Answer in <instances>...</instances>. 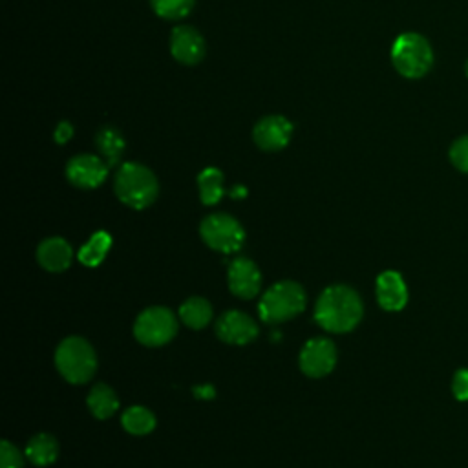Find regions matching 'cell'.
I'll return each instance as SVG.
<instances>
[{"label": "cell", "instance_id": "cell-1", "mask_svg": "<svg viewBox=\"0 0 468 468\" xmlns=\"http://www.w3.org/2000/svg\"><path fill=\"white\" fill-rule=\"evenodd\" d=\"M362 300L347 285H331L316 300L314 320L329 333H347L362 320Z\"/></svg>", "mask_w": 468, "mask_h": 468}, {"label": "cell", "instance_id": "cell-2", "mask_svg": "<svg viewBox=\"0 0 468 468\" xmlns=\"http://www.w3.org/2000/svg\"><path fill=\"white\" fill-rule=\"evenodd\" d=\"M117 197L132 207V208H146L150 207L159 192L157 179L154 172L141 165V163H122L115 174V183H113Z\"/></svg>", "mask_w": 468, "mask_h": 468}, {"label": "cell", "instance_id": "cell-3", "mask_svg": "<svg viewBox=\"0 0 468 468\" xmlns=\"http://www.w3.org/2000/svg\"><path fill=\"white\" fill-rule=\"evenodd\" d=\"M305 300L307 296L300 283L291 280L278 282L263 292L258 303L260 318L265 324L287 322L305 309Z\"/></svg>", "mask_w": 468, "mask_h": 468}, {"label": "cell", "instance_id": "cell-4", "mask_svg": "<svg viewBox=\"0 0 468 468\" xmlns=\"http://www.w3.org/2000/svg\"><path fill=\"white\" fill-rule=\"evenodd\" d=\"M393 68L406 79L424 77L433 64L430 42L419 33H402L391 46Z\"/></svg>", "mask_w": 468, "mask_h": 468}, {"label": "cell", "instance_id": "cell-5", "mask_svg": "<svg viewBox=\"0 0 468 468\" xmlns=\"http://www.w3.org/2000/svg\"><path fill=\"white\" fill-rule=\"evenodd\" d=\"M55 366L68 382L84 384L97 369L95 351L88 340L80 336H68L55 351Z\"/></svg>", "mask_w": 468, "mask_h": 468}, {"label": "cell", "instance_id": "cell-6", "mask_svg": "<svg viewBox=\"0 0 468 468\" xmlns=\"http://www.w3.org/2000/svg\"><path fill=\"white\" fill-rule=\"evenodd\" d=\"M199 234L210 249L223 254L238 252L245 241V230L239 221L223 212L207 216L199 225Z\"/></svg>", "mask_w": 468, "mask_h": 468}, {"label": "cell", "instance_id": "cell-7", "mask_svg": "<svg viewBox=\"0 0 468 468\" xmlns=\"http://www.w3.org/2000/svg\"><path fill=\"white\" fill-rule=\"evenodd\" d=\"M177 333L176 314L166 307H148L144 309L133 324L135 338L150 347L168 344Z\"/></svg>", "mask_w": 468, "mask_h": 468}, {"label": "cell", "instance_id": "cell-8", "mask_svg": "<svg viewBox=\"0 0 468 468\" xmlns=\"http://www.w3.org/2000/svg\"><path fill=\"white\" fill-rule=\"evenodd\" d=\"M300 369L313 378L324 377L333 371L336 364V347L329 338H311L300 351Z\"/></svg>", "mask_w": 468, "mask_h": 468}, {"label": "cell", "instance_id": "cell-9", "mask_svg": "<svg viewBox=\"0 0 468 468\" xmlns=\"http://www.w3.org/2000/svg\"><path fill=\"white\" fill-rule=\"evenodd\" d=\"M108 163L93 154H79L66 165V177L79 188H95L108 176Z\"/></svg>", "mask_w": 468, "mask_h": 468}, {"label": "cell", "instance_id": "cell-10", "mask_svg": "<svg viewBox=\"0 0 468 468\" xmlns=\"http://www.w3.org/2000/svg\"><path fill=\"white\" fill-rule=\"evenodd\" d=\"M292 135V124L283 115H265L252 130V139L265 152H278L287 146Z\"/></svg>", "mask_w": 468, "mask_h": 468}, {"label": "cell", "instance_id": "cell-11", "mask_svg": "<svg viewBox=\"0 0 468 468\" xmlns=\"http://www.w3.org/2000/svg\"><path fill=\"white\" fill-rule=\"evenodd\" d=\"M205 38L192 26H176L170 33V53L172 57L185 64L194 66L205 57Z\"/></svg>", "mask_w": 468, "mask_h": 468}, {"label": "cell", "instance_id": "cell-12", "mask_svg": "<svg viewBox=\"0 0 468 468\" xmlns=\"http://www.w3.org/2000/svg\"><path fill=\"white\" fill-rule=\"evenodd\" d=\"M261 274L256 263L245 256H238L229 265V289L238 298L249 300L260 292Z\"/></svg>", "mask_w": 468, "mask_h": 468}, {"label": "cell", "instance_id": "cell-13", "mask_svg": "<svg viewBox=\"0 0 468 468\" xmlns=\"http://www.w3.org/2000/svg\"><path fill=\"white\" fill-rule=\"evenodd\" d=\"M216 335L225 344L245 346L258 336V325L241 311H227L216 324Z\"/></svg>", "mask_w": 468, "mask_h": 468}, {"label": "cell", "instance_id": "cell-14", "mask_svg": "<svg viewBox=\"0 0 468 468\" xmlns=\"http://www.w3.org/2000/svg\"><path fill=\"white\" fill-rule=\"evenodd\" d=\"M377 300L386 311H400L406 305L408 289L399 272L384 271L377 278Z\"/></svg>", "mask_w": 468, "mask_h": 468}, {"label": "cell", "instance_id": "cell-15", "mask_svg": "<svg viewBox=\"0 0 468 468\" xmlns=\"http://www.w3.org/2000/svg\"><path fill=\"white\" fill-rule=\"evenodd\" d=\"M38 263L49 272H62L71 265L73 250L64 238H48L37 249Z\"/></svg>", "mask_w": 468, "mask_h": 468}, {"label": "cell", "instance_id": "cell-16", "mask_svg": "<svg viewBox=\"0 0 468 468\" xmlns=\"http://www.w3.org/2000/svg\"><path fill=\"white\" fill-rule=\"evenodd\" d=\"M26 455L33 464L48 466V464L55 463V459L58 455V442L49 433H37L35 437L29 439V442L26 446Z\"/></svg>", "mask_w": 468, "mask_h": 468}, {"label": "cell", "instance_id": "cell-17", "mask_svg": "<svg viewBox=\"0 0 468 468\" xmlns=\"http://www.w3.org/2000/svg\"><path fill=\"white\" fill-rule=\"evenodd\" d=\"M95 143H97V148L99 152L102 154V157L106 159L108 166H115L119 161H121V155L124 152V137L122 133L113 128V126H104L97 132V137H95Z\"/></svg>", "mask_w": 468, "mask_h": 468}, {"label": "cell", "instance_id": "cell-18", "mask_svg": "<svg viewBox=\"0 0 468 468\" xmlns=\"http://www.w3.org/2000/svg\"><path fill=\"white\" fill-rule=\"evenodd\" d=\"M88 408L93 413V417L97 419H108L112 417L117 408H119V399L115 395V391L106 386V384H97L91 388V391L88 393Z\"/></svg>", "mask_w": 468, "mask_h": 468}, {"label": "cell", "instance_id": "cell-19", "mask_svg": "<svg viewBox=\"0 0 468 468\" xmlns=\"http://www.w3.org/2000/svg\"><path fill=\"white\" fill-rule=\"evenodd\" d=\"M199 199L203 205H216L223 197V174L216 166H207L197 176Z\"/></svg>", "mask_w": 468, "mask_h": 468}, {"label": "cell", "instance_id": "cell-20", "mask_svg": "<svg viewBox=\"0 0 468 468\" xmlns=\"http://www.w3.org/2000/svg\"><path fill=\"white\" fill-rule=\"evenodd\" d=\"M179 318L185 322V325L192 329H201L210 322L212 307L205 298L192 296L181 303Z\"/></svg>", "mask_w": 468, "mask_h": 468}, {"label": "cell", "instance_id": "cell-21", "mask_svg": "<svg viewBox=\"0 0 468 468\" xmlns=\"http://www.w3.org/2000/svg\"><path fill=\"white\" fill-rule=\"evenodd\" d=\"M110 247H112V236L104 230H99L88 239V243L80 247L77 258L86 267H97L106 258Z\"/></svg>", "mask_w": 468, "mask_h": 468}, {"label": "cell", "instance_id": "cell-22", "mask_svg": "<svg viewBox=\"0 0 468 468\" xmlns=\"http://www.w3.org/2000/svg\"><path fill=\"white\" fill-rule=\"evenodd\" d=\"M122 428L132 435H146L155 428V417L143 406L128 408L121 417Z\"/></svg>", "mask_w": 468, "mask_h": 468}, {"label": "cell", "instance_id": "cell-23", "mask_svg": "<svg viewBox=\"0 0 468 468\" xmlns=\"http://www.w3.org/2000/svg\"><path fill=\"white\" fill-rule=\"evenodd\" d=\"M154 13L166 20H179L190 13L194 0H150Z\"/></svg>", "mask_w": 468, "mask_h": 468}, {"label": "cell", "instance_id": "cell-24", "mask_svg": "<svg viewBox=\"0 0 468 468\" xmlns=\"http://www.w3.org/2000/svg\"><path fill=\"white\" fill-rule=\"evenodd\" d=\"M450 161L457 170L468 174V135L459 137L450 146Z\"/></svg>", "mask_w": 468, "mask_h": 468}, {"label": "cell", "instance_id": "cell-25", "mask_svg": "<svg viewBox=\"0 0 468 468\" xmlns=\"http://www.w3.org/2000/svg\"><path fill=\"white\" fill-rule=\"evenodd\" d=\"M0 466L2 468H24V457L9 441L0 442Z\"/></svg>", "mask_w": 468, "mask_h": 468}, {"label": "cell", "instance_id": "cell-26", "mask_svg": "<svg viewBox=\"0 0 468 468\" xmlns=\"http://www.w3.org/2000/svg\"><path fill=\"white\" fill-rule=\"evenodd\" d=\"M452 391L457 400H468V369H459L452 382Z\"/></svg>", "mask_w": 468, "mask_h": 468}, {"label": "cell", "instance_id": "cell-27", "mask_svg": "<svg viewBox=\"0 0 468 468\" xmlns=\"http://www.w3.org/2000/svg\"><path fill=\"white\" fill-rule=\"evenodd\" d=\"M73 137V126L68 121H60L55 128V143L64 144Z\"/></svg>", "mask_w": 468, "mask_h": 468}, {"label": "cell", "instance_id": "cell-28", "mask_svg": "<svg viewBox=\"0 0 468 468\" xmlns=\"http://www.w3.org/2000/svg\"><path fill=\"white\" fill-rule=\"evenodd\" d=\"M194 395H196L197 399H205V400H207V399H212V397H214V388L208 386V384H207V386H196V388H194Z\"/></svg>", "mask_w": 468, "mask_h": 468}, {"label": "cell", "instance_id": "cell-29", "mask_svg": "<svg viewBox=\"0 0 468 468\" xmlns=\"http://www.w3.org/2000/svg\"><path fill=\"white\" fill-rule=\"evenodd\" d=\"M245 194H247V190H245L243 186H236V188H232V192H230L232 197H243Z\"/></svg>", "mask_w": 468, "mask_h": 468}, {"label": "cell", "instance_id": "cell-30", "mask_svg": "<svg viewBox=\"0 0 468 468\" xmlns=\"http://www.w3.org/2000/svg\"><path fill=\"white\" fill-rule=\"evenodd\" d=\"M464 71H466V77H468V62H466V66H464Z\"/></svg>", "mask_w": 468, "mask_h": 468}]
</instances>
